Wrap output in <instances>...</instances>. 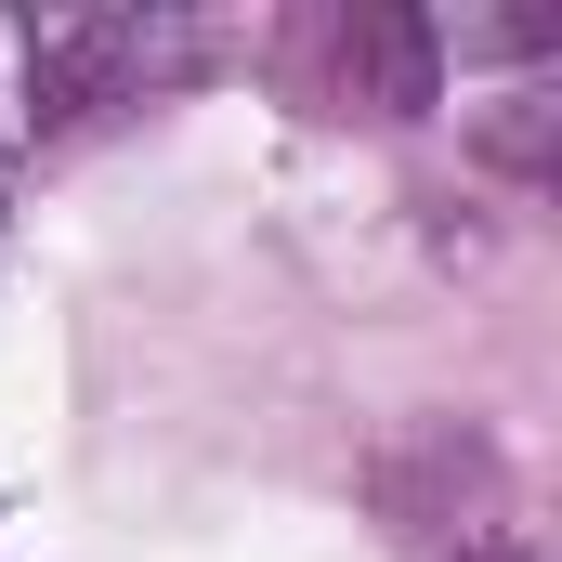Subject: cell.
<instances>
[{
	"label": "cell",
	"mask_w": 562,
	"mask_h": 562,
	"mask_svg": "<svg viewBox=\"0 0 562 562\" xmlns=\"http://www.w3.org/2000/svg\"><path fill=\"white\" fill-rule=\"evenodd\" d=\"M183 40L144 26V13H40V26H0V66H13V119L26 132H66L92 105H119L132 79H157Z\"/></svg>",
	"instance_id": "cell-1"
},
{
	"label": "cell",
	"mask_w": 562,
	"mask_h": 562,
	"mask_svg": "<svg viewBox=\"0 0 562 562\" xmlns=\"http://www.w3.org/2000/svg\"><path fill=\"white\" fill-rule=\"evenodd\" d=\"M327 92L367 105V119H419V105H445V40H431V13H406V0H353V13L327 26Z\"/></svg>",
	"instance_id": "cell-2"
},
{
	"label": "cell",
	"mask_w": 562,
	"mask_h": 562,
	"mask_svg": "<svg viewBox=\"0 0 562 562\" xmlns=\"http://www.w3.org/2000/svg\"><path fill=\"white\" fill-rule=\"evenodd\" d=\"M458 562H537V550H524V537H471Z\"/></svg>",
	"instance_id": "cell-3"
}]
</instances>
